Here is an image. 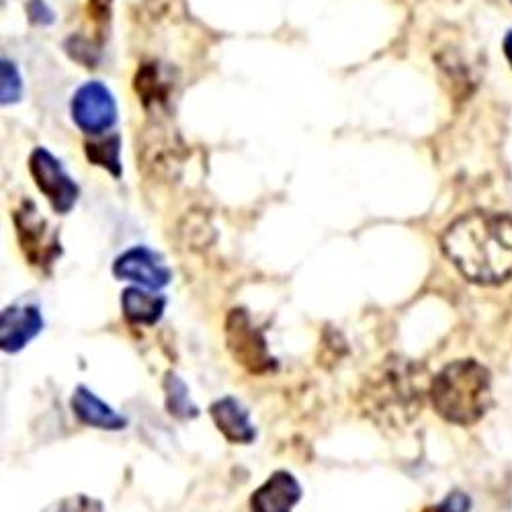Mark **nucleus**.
Returning a JSON list of instances; mask_svg holds the SVG:
<instances>
[{
	"label": "nucleus",
	"instance_id": "1",
	"mask_svg": "<svg viewBox=\"0 0 512 512\" xmlns=\"http://www.w3.org/2000/svg\"><path fill=\"white\" fill-rule=\"evenodd\" d=\"M441 248L469 281L498 285L512 277V218L494 211H469L441 236Z\"/></svg>",
	"mask_w": 512,
	"mask_h": 512
},
{
	"label": "nucleus",
	"instance_id": "4",
	"mask_svg": "<svg viewBox=\"0 0 512 512\" xmlns=\"http://www.w3.org/2000/svg\"><path fill=\"white\" fill-rule=\"evenodd\" d=\"M13 222L27 263L41 273H52L54 265L64 254L60 230L48 224L31 199L21 201V205L13 211Z\"/></svg>",
	"mask_w": 512,
	"mask_h": 512
},
{
	"label": "nucleus",
	"instance_id": "12",
	"mask_svg": "<svg viewBox=\"0 0 512 512\" xmlns=\"http://www.w3.org/2000/svg\"><path fill=\"white\" fill-rule=\"evenodd\" d=\"M209 416L216 429L232 445H250L256 439V429L250 422V412L234 396H224L209 406Z\"/></svg>",
	"mask_w": 512,
	"mask_h": 512
},
{
	"label": "nucleus",
	"instance_id": "6",
	"mask_svg": "<svg viewBox=\"0 0 512 512\" xmlns=\"http://www.w3.org/2000/svg\"><path fill=\"white\" fill-rule=\"evenodd\" d=\"M29 173L35 187L46 197L52 209L60 216L70 213L80 197L78 183L66 173L60 158H56L48 148L37 146L29 154Z\"/></svg>",
	"mask_w": 512,
	"mask_h": 512
},
{
	"label": "nucleus",
	"instance_id": "7",
	"mask_svg": "<svg viewBox=\"0 0 512 512\" xmlns=\"http://www.w3.org/2000/svg\"><path fill=\"white\" fill-rule=\"evenodd\" d=\"M70 115L82 134L99 138L113 130L119 119V109L115 95L107 84L101 80H91L84 82L72 95Z\"/></svg>",
	"mask_w": 512,
	"mask_h": 512
},
{
	"label": "nucleus",
	"instance_id": "19",
	"mask_svg": "<svg viewBox=\"0 0 512 512\" xmlns=\"http://www.w3.org/2000/svg\"><path fill=\"white\" fill-rule=\"evenodd\" d=\"M27 15H29V21L35 25H52L56 21L54 11L46 5V0H29Z\"/></svg>",
	"mask_w": 512,
	"mask_h": 512
},
{
	"label": "nucleus",
	"instance_id": "16",
	"mask_svg": "<svg viewBox=\"0 0 512 512\" xmlns=\"http://www.w3.org/2000/svg\"><path fill=\"white\" fill-rule=\"evenodd\" d=\"M84 154H87L89 162L107 170L109 175L115 179L121 177L123 173V164H121V136L111 134V136H99L93 142L84 144Z\"/></svg>",
	"mask_w": 512,
	"mask_h": 512
},
{
	"label": "nucleus",
	"instance_id": "23",
	"mask_svg": "<svg viewBox=\"0 0 512 512\" xmlns=\"http://www.w3.org/2000/svg\"><path fill=\"white\" fill-rule=\"evenodd\" d=\"M510 5H512V0H510Z\"/></svg>",
	"mask_w": 512,
	"mask_h": 512
},
{
	"label": "nucleus",
	"instance_id": "5",
	"mask_svg": "<svg viewBox=\"0 0 512 512\" xmlns=\"http://www.w3.org/2000/svg\"><path fill=\"white\" fill-rule=\"evenodd\" d=\"M226 345L236 363L252 375H267L279 369V361L269 353L265 332L254 326L244 308L230 310L226 318Z\"/></svg>",
	"mask_w": 512,
	"mask_h": 512
},
{
	"label": "nucleus",
	"instance_id": "21",
	"mask_svg": "<svg viewBox=\"0 0 512 512\" xmlns=\"http://www.w3.org/2000/svg\"><path fill=\"white\" fill-rule=\"evenodd\" d=\"M113 0H91V11L97 21H107Z\"/></svg>",
	"mask_w": 512,
	"mask_h": 512
},
{
	"label": "nucleus",
	"instance_id": "10",
	"mask_svg": "<svg viewBox=\"0 0 512 512\" xmlns=\"http://www.w3.org/2000/svg\"><path fill=\"white\" fill-rule=\"evenodd\" d=\"M304 490L297 478L287 469H277L265 484L250 496V512H293V506L302 500Z\"/></svg>",
	"mask_w": 512,
	"mask_h": 512
},
{
	"label": "nucleus",
	"instance_id": "18",
	"mask_svg": "<svg viewBox=\"0 0 512 512\" xmlns=\"http://www.w3.org/2000/svg\"><path fill=\"white\" fill-rule=\"evenodd\" d=\"M44 512H105V504L89 494H74L56 500Z\"/></svg>",
	"mask_w": 512,
	"mask_h": 512
},
{
	"label": "nucleus",
	"instance_id": "15",
	"mask_svg": "<svg viewBox=\"0 0 512 512\" xmlns=\"http://www.w3.org/2000/svg\"><path fill=\"white\" fill-rule=\"evenodd\" d=\"M136 91L146 107H160L168 103L170 80L162 76V70L156 62L142 64L136 74Z\"/></svg>",
	"mask_w": 512,
	"mask_h": 512
},
{
	"label": "nucleus",
	"instance_id": "8",
	"mask_svg": "<svg viewBox=\"0 0 512 512\" xmlns=\"http://www.w3.org/2000/svg\"><path fill=\"white\" fill-rule=\"evenodd\" d=\"M111 273L119 281H132L150 291H160L173 281V271L164 256L144 244L123 250L113 261Z\"/></svg>",
	"mask_w": 512,
	"mask_h": 512
},
{
	"label": "nucleus",
	"instance_id": "3",
	"mask_svg": "<svg viewBox=\"0 0 512 512\" xmlns=\"http://www.w3.org/2000/svg\"><path fill=\"white\" fill-rule=\"evenodd\" d=\"M422 371L406 359L390 361L371 379L365 398L373 418L386 416L388 422H410L422 408Z\"/></svg>",
	"mask_w": 512,
	"mask_h": 512
},
{
	"label": "nucleus",
	"instance_id": "14",
	"mask_svg": "<svg viewBox=\"0 0 512 512\" xmlns=\"http://www.w3.org/2000/svg\"><path fill=\"white\" fill-rule=\"evenodd\" d=\"M162 390L166 412L170 416H175L179 420H193L201 414L189 396V386L175 371H166L162 379Z\"/></svg>",
	"mask_w": 512,
	"mask_h": 512
},
{
	"label": "nucleus",
	"instance_id": "20",
	"mask_svg": "<svg viewBox=\"0 0 512 512\" xmlns=\"http://www.w3.org/2000/svg\"><path fill=\"white\" fill-rule=\"evenodd\" d=\"M469 508H472V500H469V496L455 490L449 496H445V500L437 504L433 512H469Z\"/></svg>",
	"mask_w": 512,
	"mask_h": 512
},
{
	"label": "nucleus",
	"instance_id": "11",
	"mask_svg": "<svg viewBox=\"0 0 512 512\" xmlns=\"http://www.w3.org/2000/svg\"><path fill=\"white\" fill-rule=\"evenodd\" d=\"M70 408H72V414L78 418V422L84 426H91V429L117 433L130 424L123 414H119L113 406L103 402L91 388L82 386V383L76 386L70 398Z\"/></svg>",
	"mask_w": 512,
	"mask_h": 512
},
{
	"label": "nucleus",
	"instance_id": "22",
	"mask_svg": "<svg viewBox=\"0 0 512 512\" xmlns=\"http://www.w3.org/2000/svg\"><path fill=\"white\" fill-rule=\"evenodd\" d=\"M502 52H504L506 62H508V64H510V68H512V29H508V31L504 33V39H502Z\"/></svg>",
	"mask_w": 512,
	"mask_h": 512
},
{
	"label": "nucleus",
	"instance_id": "2",
	"mask_svg": "<svg viewBox=\"0 0 512 512\" xmlns=\"http://www.w3.org/2000/svg\"><path fill=\"white\" fill-rule=\"evenodd\" d=\"M429 396L443 420L459 426L474 424L492 404L490 371L474 359L453 361L433 377Z\"/></svg>",
	"mask_w": 512,
	"mask_h": 512
},
{
	"label": "nucleus",
	"instance_id": "9",
	"mask_svg": "<svg viewBox=\"0 0 512 512\" xmlns=\"http://www.w3.org/2000/svg\"><path fill=\"white\" fill-rule=\"evenodd\" d=\"M44 330V316L37 304L15 302L0 314V349L17 355Z\"/></svg>",
	"mask_w": 512,
	"mask_h": 512
},
{
	"label": "nucleus",
	"instance_id": "13",
	"mask_svg": "<svg viewBox=\"0 0 512 512\" xmlns=\"http://www.w3.org/2000/svg\"><path fill=\"white\" fill-rule=\"evenodd\" d=\"M168 306V297L158 291L134 285L121 291L123 318L134 326H156Z\"/></svg>",
	"mask_w": 512,
	"mask_h": 512
},
{
	"label": "nucleus",
	"instance_id": "17",
	"mask_svg": "<svg viewBox=\"0 0 512 512\" xmlns=\"http://www.w3.org/2000/svg\"><path fill=\"white\" fill-rule=\"evenodd\" d=\"M23 76L13 60H3L0 64V103L5 107L17 105L23 99Z\"/></svg>",
	"mask_w": 512,
	"mask_h": 512
}]
</instances>
